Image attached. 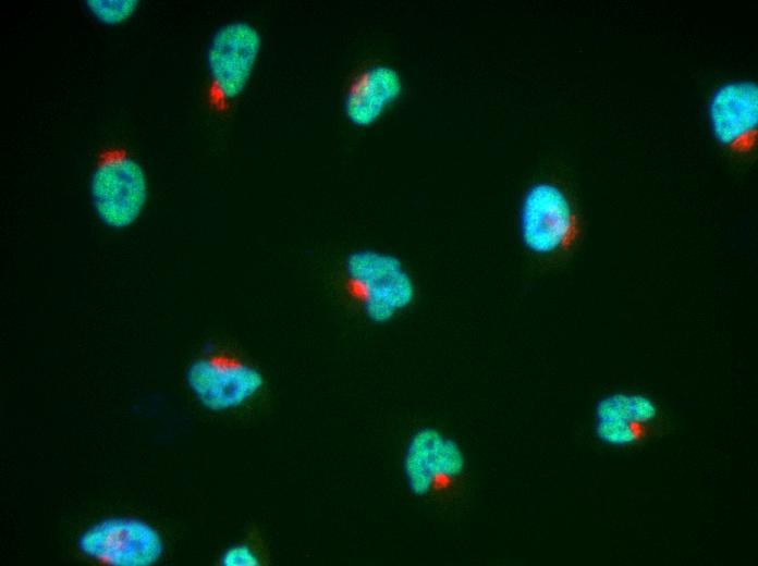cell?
I'll return each mask as SVG.
<instances>
[{
    "label": "cell",
    "mask_w": 758,
    "mask_h": 566,
    "mask_svg": "<svg viewBox=\"0 0 758 566\" xmlns=\"http://www.w3.org/2000/svg\"><path fill=\"white\" fill-rule=\"evenodd\" d=\"M341 287L356 310L375 324L392 321L417 298L416 281L404 261L377 248H356L344 256Z\"/></svg>",
    "instance_id": "cell-1"
},
{
    "label": "cell",
    "mask_w": 758,
    "mask_h": 566,
    "mask_svg": "<svg viewBox=\"0 0 758 566\" xmlns=\"http://www.w3.org/2000/svg\"><path fill=\"white\" fill-rule=\"evenodd\" d=\"M524 247L543 261H560L577 246L582 234L578 211L558 183L539 181L524 193L518 214Z\"/></svg>",
    "instance_id": "cell-2"
},
{
    "label": "cell",
    "mask_w": 758,
    "mask_h": 566,
    "mask_svg": "<svg viewBox=\"0 0 758 566\" xmlns=\"http://www.w3.org/2000/svg\"><path fill=\"white\" fill-rule=\"evenodd\" d=\"M403 470L412 494L447 502L462 491L467 463L453 438L435 427H423L406 445Z\"/></svg>",
    "instance_id": "cell-3"
},
{
    "label": "cell",
    "mask_w": 758,
    "mask_h": 566,
    "mask_svg": "<svg viewBox=\"0 0 758 566\" xmlns=\"http://www.w3.org/2000/svg\"><path fill=\"white\" fill-rule=\"evenodd\" d=\"M261 32L239 20L213 33L206 53L210 78V101L222 109L245 90L262 49Z\"/></svg>",
    "instance_id": "cell-4"
},
{
    "label": "cell",
    "mask_w": 758,
    "mask_h": 566,
    "mask_svg": "<svg viewBox=\"0 0 758 566\" xmlns=\"http://www.w3.org/2000/svg\"><path fill=\"white\" fill-rule=\"evenodd\" d=\"M148 195L140 164L122 149L103 151L90 177V197L99 219L124 229L139 217Z\"/></svg>",
    "instance_id": "cell-5"
},
{
    "label": "cell",
    "mask_w": 758,
    "mask_h": 566,
    "mask_svg": "<svg viewBox=\"0 0 758 566\" xmlns=\"http://www.w3.org/2000/svg\"><path fill=\"white\" fill-rule=\"evenodd\" d=\"M185 381L198 403L216 413L243 406L266 383L257 367L225 352L208 353L194 359L186 369Z\"/></svg>",
    "instance_id": "cell-6"
},
{
    "label": "cell",
    "mask_w": 758,
    "mask_h": 566,
    "mask_svg": "<svg viewBox=\"0 0 758 566\" xmlns=\"http://www.w3.org/2000/svg\"><path fill=\"white\" fill-rule=\"evenodd\" d=\"M80 552L109 566H151L164 552L161 533L135 517H108L86 528L77 539Z\"/></svg>",
    "instance_id": "cell-7"
},
{
    "label": "cell",
    "mask_w": 758,
    "mask_h": 566,
    "mask_svg": "<svg viewBox=\"0 0 758 566\" xmlns=\"http://www.w3.org/2000/svg\"><path fill=\"white\" fill-rule=\"evenodd\" d=\"M403 91V76L394 65L367 62L347 78L342 95L344 116L355 127H370L400 100Z\"/></svg>",
    "instance_id": "cell-8"
},
{
    "label": "cell",
    "mask_w": 758,
    "mask_h": 566,
    "mask_svg": "<svg viewBox=\"0 0 758 566\" xmlns=\"http://www.w3.org/2000/svg\"><path fill=\"white\" fill-rule=\"evenodd\" d=\"M709 120L717 142L735 155L751 152L757 143L758 86L730 82L720 86L709 102Z\"/></svg>",
    "instance_id": "cell-9"
},
{
    "label": "cell",
    "mask_w": 758,
    "mask_h": 566,
    "mask_svg": "<svg viewBox=\"0 0 758 566\" xmlns=\"http://www.w3.org/2000/svg\"><path fill=\"white\" fill-rule=\"evenodd\" d=\"M596 421H613L657 429L660 409L647 395L614 393L601 398L595 409Z\"/></svg>",
    "instance_id": "cell-10"
},
{
    "label": "cell",
    "mask_w": 758,
    "mask_h": 566,
    "mask_svg": "<svg viewBox=\"0 0 758 566\" xmlns=\"http://www.w3.org/2000/svg\"><path fill=\"white\" fill-rule=\"evenodd\" d=\"M657 429L613 421H596L597 438L609 445L632 447L646 441Z\"/></svg>",
    "instance_id": "cell-11"
},
{
    "label": "cell",
    "mask_w": 758,
    "mask_h": 566,
    "mask_svg": "<svg viewBox=\"0 0 758 566\" xmlns=\"http://www.w3.org/2000/svg\"><path fill=\"white\" fill-rule=\"evenodd\" d=\"M89 12L102 24L117 25L129 20L136 11L137 0H87Z\"/></svg>",
    "instance_id": "cell-12"
},
{
    "label": "cell",
    "mask_w": 758,
    "mask_h": 566,
    "mask_svg": "<svg viewBox=\"0 0 758 566\" xmlns=\"http://www.w3.org/2000/svg\"><path fill=\"white\" fill-rule=\"evenodd\" d=\"M223 566H258L260 557L256 551L247 544L240 543L229 546L220 557Z\"/></svg>",
    "instance_id": "cell-13"
}]
</instances>
